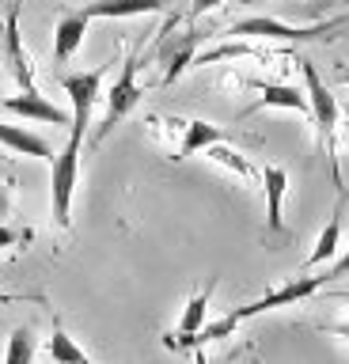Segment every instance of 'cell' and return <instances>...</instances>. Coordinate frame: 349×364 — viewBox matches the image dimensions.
Masks as SVG:
<instances>
[{"mask_svg":"<svg viewBox=\"0 0 349 364\" xmlns=\"http://www.w3.org/2000/svg\"><path fill=\"white\" fill-rule=\"evenodd\" d=\"M300 73H304V84H308V102H311V118H315V133H319V144L323 152L331 156V171H334V186H342V171H338V156H334V129H338V99L334 91L323 84V76L315 73L311 61H296Z\"/></svg>","mask_w":349,"mask_h":364,"instance_id":"6da1fadb","label":"cell"},{"mask_svg":"<svg viewBox=\"0 0 349 364\" xmlns=\"http://www.w3.org/2000/svg\"><path fill=\"white\" fill-rule=\"evenodd\" d=\"M80 148H84L80 136H69L61 156L50 159V213L61 232L73 228V190H76V175H80Z\"/></svg>","mask_w":349,"mask_h":364,"instance_id":"7a4b0ae2","label":"cell"},{"mask_svg":"<svg viewBox=\"0 0 349 364\" xmlns=\"http://www.w3.org/2000/svg\"><path fill=\"white\" fill-rule=\"evenodd\" d=\"M349 16H338V19H323V23H308V27H292L285 19H274V16H251V19H240L232 23L235 38H269V42H315V38H326L334 34L338 27H345Z\"/></svg>","mask_w":349,"mask_h":364,"instance_id":"3957f363","label":"cell"},{"mask_svg":"<svg viewBox=\"0 0 349 364\" xmlns=\"http://www.w3.org/2000/svg\"><path fill=\"white\" fill-rule=\"evenodd\" d=\"M137 68H141V57L129 53L126 65H122V76H118L114 84H110V91H107V114H103V122H99V129L92 133V144H99L103 136H110V129H114L122 118H129L133 107L141 102L144 87L137 84Z\"/></svg>","mask_w":349,"mask_h":364,"instance_id":"277c9868","label":"cell"},{"mask_svg":"<svg viewBox=\"0 0 349 364\" xmlns=\"http://www.w3.org/2000/svg\"><path fill=\"white\" fill-rule=\"evenodd\" d=\"M103 76H107V65L92 68V73H65L61 76V87L73 99V136H80V141H87V125H92L99 91H103Z\"/></svg>","mask_w":349,"mask_h":364,"instance_id":"5b68a950","label":"cell"},{"mask_svg":"<svg viewBox=\"0 0 349 364\" xmlns=\"http://www.w3.org/2000/svg\"><path fill=\"white\" fill-rule=\"evenodd\" d=\"M323 284H331V277L326 273H315V277H292L289 284H281V289H269L266 296H258L254 304H247V307H235V318H254V315H262V311H274V307H289V304H300V300H308V296H315L323 289Z\"/></svg>","mask_w":349,"mask_h":364,"instance_id":"8992f818","label":"cell"},{"mask_svg":"<svg viewBox=\"0 0 349 364\" xmlns=\"http://www.w3.org/2000/svg\"><path fill=\"white\" fill-rule=\"evenodd\" d=\"M171 27H175V19L160 31V42H156V57H160V61L167 65V68H163V84H175V80L183 76L190 65H194V57H198L194 50H198V42L205 38V34L194 31V27L171 38Z\"/></svg>","mask_w":349,"mask_h":364,"instance_id":"52a82bcc","label":"cell"},{"mask_svg":"<svg viewBox=\"0 0 349 364\" xmlns=\"http://www.w3.org/2000/svg\"><path fill=\"white\" fill-rule=\"evenodd\" d=\"M19 8H23V0H16L12 11H8V23H4V65L19 87L31 91L35 87V65H31V57L23 50V38H19Z\"/></svg>","mask_w":349,"mask_h":364,"instance_id":"ba28073f","label":"cell"},{"mask_svg":"<svg viewBox=\"0 0 349 364\" xmlns=\"http://www.w3.org/2000/svg\"><path fill=\"white\" fill-rule=\"evenodd\" d=\"M87 23H92V16H87V8H69L58 16V27H53V61L65 65L73 61L76 50L84 46V34H87Z\"/></svg>","mask_w":349,"mask_h":364,"instance_id":"9c48e42d","label":"cell"},{"mask_svg":"<svg viewBox=\"0 0 349 364\" xmlns=\"http://www.w3.org/2000/svg\"><path fill=\"white\" fill-rule=\"evenodd\" d=\"M213 289H217V281H209L205 289H198V292L186 300V307H183V318H178L175 334H167V338H163L171 349H190V341H194V334H198L201 326H205V311H209Z\"/></svg>","mask_w":349,"mask_h":364,"instance_id":"30bf717a","label":"cell"},{"mask_svg":"<svg viewBox=\"0 0 349 364\" xmlns=\"http://www.w3.org/2000/svg\"><path fill=\"white\" fill-rule=\"evenodd\" d=\"M8 114H16V118H31V122H50V125H73V118L65 114L61 107H53L46 95H38L35 87L23 91V95H12L0 102Z\"/></svg>","mask_w":349,"mask_h":364,"instance_id":"8fae6325","label":"cell"},{"mask_svg":"<svg viewBox=\"0 0 349 364\" xmlns=\"http://www.w3.org/2000/svg\"><path fill=\"white\" fill-rule=\"evenodd\" d=\"M262 190H266V232L269 235H285V216H281V205H285V190H289V175L285 167H262Z\"/></svg>","mask_w":349,"mask_h":364,"instance_id":"7c38bea8","label":"cell"},{"mask_svg":"<svg viewBox=\"0 0 349 364\" xmlns=\"http://www.w3.org/2000/svg\"><path fill=\"white\" fill-rule=\"evenodd\" d=\"M175 125H178V133H183V141H178L171 159H186V156H194V152H201V148H209V144H217V141H232L228 129H220V125H213V122H201V118L175 122Z\"/></svg>","mask_w":349,"mask_h":364,"instance_id":"4fadbf2b","label":"cell"},{"mask_svg":"<svg viewBox=\"0 0 349 364\" xmlns=\"http://www.w3.org/2000/svg\"><path fill=\"white\" fill-rule=\"evenodd\" d=\"M251 87H258L262 95L254 99V107L243 110V118H251L254 110H266V107H285V110H296V114H311L308 95L296 91V87H289V84H254V80H251Z\"/></svg>","mask_w":349,"mask_h":364,"instance_id":"5bb4252c","label":"cell"},{"mask_svg":"<svg viewBox=\"0 0 349 364\" xmlns=\"http://www.w3.org/2000/svg\"><path fill=\"white\" fill-rule=\"evenodd\" d=\"M175 0H92L87 16L92 19H129V16H149V11H160Z\"/></svg>","mask_w":349,"mask_h":364,"instance_id":"9a60e30c","label":"cell"},{"mask_svg":"<svg viewBox=\"0 0 349 364\" xmlns=\"http://www.w3.org/2000/svg\"><path fill=\"white\" fill-rule=\"evenodd\" d=\"M0 144L12 148L16 156H35V159H53V144L46 136L23 129V125H4L0 122Z\"/></svg>","mask_w":349,"mask_h":364,"instance_id":"2e32d148","label":"cell"},{"mask_svg":"<svg viewBox=\"0 0 349 364\" xmlns=\"http://www.w3.org/2000/svg\"><path fill=\"white\" fill-rule=\"evenodd\" d=\"M338 247H342V216L334 213L331 220H326V228L319 232V239H315V250L308 255V262H304V266L315 269V266H323V262H331Z\"/></svg>","mask_w":349,"mask_h":364,"instance_id":"e0dca14e","label":"cell"},{"mask_svg":"<svg viewBox=\"0 0 349 364\" xmlns=\"http://www.w3.org/2000/svg\"><path fill=\"white\" fill-rule=\"evenodd\" d=\"M46 357L50 360H61V364H84L87 360V353L76 346V341L65 334V326H61V318H53V334H50V346H46Z\"/></svg>","mask_w":349,"mask_h":364,"instance_id":"ac0fdd59","label":"cell"},{"mask_svg":"<svg viewBox=\"0 0 349 364\" xmlns=\"http://www.w3.org/2000/svg\"><path fill=\"white\" fill-rule=\"evenodd\" d=\"M35 357H38V349H35V330H31V326L12 330L8 349H4V364H31Z\"/></svg>","mask_w":349,"mask_h":364,"instance_id":"d6986e66","label":"cell"},{"mask_svg":"<svg viewBox=\"0 0 349 364\" xmlns=\"http://www.w3.org/2000/svg\"><path fill=\"white\" fill-rule=\"evenodd\" d=\"M228 57H266V53L247 38H240V42H224L217 50H205L201 57H194V65H217V61H228Z\"/></svg>","mask_w":349,"mask_h":364,"instance_id":"ffe728a7","label":"cell"},{"mask_svg":"<svg viewBox=\"0 0 349 364\" xmlns=\"http://www.w3.org/2000/svg\"><path fill=\"white\" fill-rule=\"evenodd\" d=\"M209 156L217 159V164H228V167H232V171H235V175H240V178H262V171H258L254 164H247V159H243L240 152H232V148L224 144V141L209 144Z\"/></svg>","mask_w":349,"mask_h":364,"instance_id":"44dd1931","label":"cell"},{"mask_svg":"<svg viewBox=\"0 0 349 364\" xmlns=\"http://www.w3.org/2000/svg\"><path fill=\"white\" fill-rule=\"evenodd\" d=\"M220 4H228V0H194V4H190V19L205 16V11H213V8H220Z\"/></svg>","mask_w":349,"mask_h":364,"instance_id":"7402d4cb","label":"cell"},{"mask_svg":"<svg viewBox=\"0 0 349 364\" xmlns=\"http://www.w3.org/2000/svg\"><path fill=\"white\" fill-rule=\"evenodd\" d=\"M19 239H31V232H23V235H19V232H12L8 224H0V247H16Z\"/></svg>","mask_w":349,"mask_h":364,"instance_id":"603a6c76","label":"cell"},{"mask_svg":"<svg viewBox=\"0 0 349 364\" xmlns=\"http://www.w3.org/2000/svg\"><path fill=\"white\" fill-rule=\"evenodd\" d=\"M345 273H349V247L342 250V258H338V262H334V266H331V269H326V277H331V281H334V277H345Z\"/></svg>","mask_w":349,"mask_h":364,"instance_id":"cb8c5ba5","label":"cell"},{"mask_svg":"<svg viewBox=\"0 0 349 364\" xmlns=\"http://www.w3.org/2000/svg\"><path fill=\"white\" fill-rule=\"evenodd\" d=\"M8 213H12V193H8V186L0 182V220H4Z\"/></svg>","mask_w":349,"mask_h":364,"instance_id":"d4e9b609","label":"cell"},{"mask_svg":"<svg viewBox=\"0 0 349 364\" xmlns=\"http://www.w3.org/2000/svg\"><path fill=\"white\" fill-rule=\"evenodd\" d=\"M338 80H342V84L349 87V65H345V68H338Z\"/></svg>","mask_w":349,"mask_h":364,"instance_id":"484cf974","label":"cell"},{"mask_svg":"<svg viewBox=\"0 0 349 364\" xmlns=\"http://www.w3.org/2000/svg\"><path fill=\"white\" fill-rule=\"evenodd\" d=\"M240 4H254V0H240Z\"/></svg>","mask_w":349,"mask_h":364,"instance_id":"4316f807","label":"cell"},{"mask_svg":"<svg viewBox=\"0 0 349 364\" xmlns=\"http://www.w3.org/2000/svg\"><path fill=\"white\" fill-rule=\"evenodd\" d=\"M342 296H349V292H342Z\"/></svg>","mask_w":349,"mask_h":364,"instance_id":"83f0119b","label":"cell"},{"mask_svg":"<svg viewBox=\"0 0 349 364\" xmlns=\"http://www.w3.org/2000/svg\"><path fill=\"white\" fill-rule=\"evenodd\" d=\"M0 300H4V296H0Z\"/></svg>","mask_w":349,"mask_h":364,"instance_id":"f1b7e54d","label":"cell"}]
</instances>
